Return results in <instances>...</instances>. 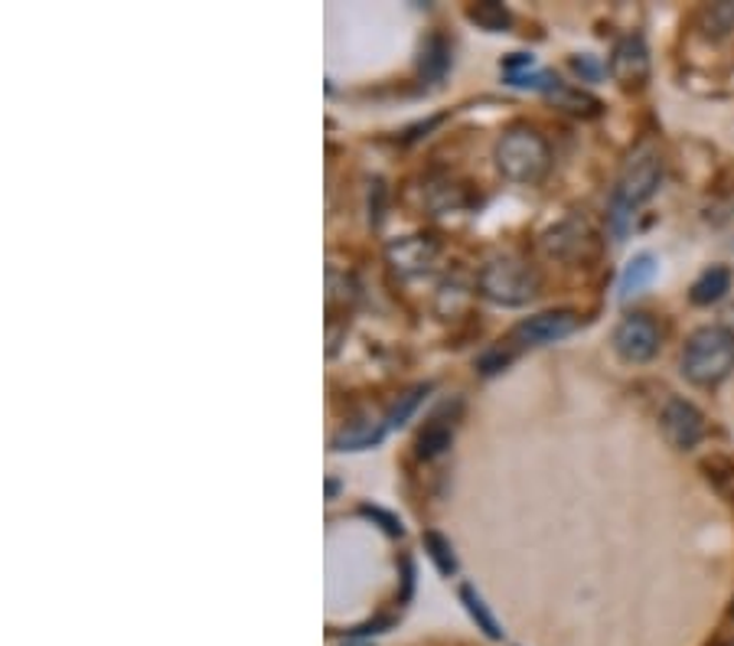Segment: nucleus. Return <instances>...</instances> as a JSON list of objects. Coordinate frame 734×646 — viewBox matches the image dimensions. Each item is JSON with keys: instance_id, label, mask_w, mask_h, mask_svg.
I'll use <instances>...</instances> for the list:
<instances>
[{"instance_id": "obj_1", "label": "nucleus", "mask_w": 734, "mask_h": 646, "mask_svg": "<svg viewBox=\"0 0 734 646\" xmlns=\"http://www.w3.org/2000/svg\"><path fill=\"white\" fill-rule=\"evenodd\" d=\"M578 327H582V317H578L575 310H545V314L525 317L522 324H515L513 330H510L497 347H490L483 357L477 359V369H480V375H497V372H503L522 350L545 347V343H559V340H565V337H572Z\"/></svg>"}, {"instance_id": "obj_2", "label": "nucleus", "mask_w": 734, "mask_h": 646, "mask_svg": "<svg viewBox=\"0 0 734 646\" xmlns=\"http://www.w3.org/2000/svg\"><path fill=\"white\" fill-rule=\"evenodd\" d=\"M662 183V157L657 150H640L620 173L614 193H610V206H607V225L614 232V239H624L637 210L657 197Z\"/></svg>"}, {"instance_id": "obj_3", "label": "nucleus", "mask_w": 734, "mask_h": 646, "mask_svg": "<svg viewBox=\"0 0 734 646\" xmlns=\"http://www.w3.org/2000/svg\"><path fill=\"white\" fill-rule=\"evenodd\" d=\"M734 369V330L722 324L699 327L682 350V375L692 385H719Z\"/></svg>"}, {"instance_id": "obj_4", "label": "nucleus", "mask_w": 734, "mask_h": 646, "mask_svg": "<svg viewBox=\"0 0 734 646\" xmlns=\"http://www.w3.org/2000/svg\"><path fill=\"white\" fill-rule=\"evenodd\" d=\"M497 167L515 187H535L552 167V150L535 128L515 125L497 144Z\"/></svg>"}, {"instance_id": "obj_5", "label": "nucleus", "mask_w": 734, "mask_h": 646, "mask_svg": "<svg viewBox=\"0 0 734 646\" xmlns=\"http://www.w3.org/2000/svg\"><path fill=\"white\" fill-rule=\"evenodd\" d=\"M480 294L503 307H525L539 294V272L515 255L493 258L480 272Z\"/></svg>"}, {"instance_id": "obj_6", "label": "nucleus", "mask_w": 734, "mask_h": 646, "mask_svg": "<svg viewBox=\"0 0 734 646\" xmlns=\"http://www.w3.org/2000/svg\"><path fill=\"white\" fill-rule=\"evenodd\" d=\"M610 347L614 353L630 362V366H640V362H650V359L660 353L662 333L660 324L647 314H630L617 324L614 337H610Z\"/></svg>"}, {"instance_id": "obj_7", "label": "nucleus", "mask_w": 734, "mask_h": 646, "mask_svg": "<svg viewBox=\"0 0 734 646\" xmlns=\"http://www.w3.org/2000/svg\"><path fill=\"white\" fill-rule=\"evenodd\" d=\"M660 428L676 451H692L705 437V415L685 399H669L660 415Z\"/></svg>"}, {"instance_id": "obj_8", "label": "nucleus", "mask_w": 734, "mask_h": 646, "mask_svg": "<svg viewBox=\"0 0 734 646\" xmlns=\"http://www.w3.org/2000/svg\"><path fill=\"white\" fill-rule=\"evenodd\" d=\"M460 415H464V402H460V399H450V402L438 405V409L425 419V425H422L418 437H415V451H418L422 460H435L438 454H444V451L450 447L454 431L460 425Z\"/></svg>"}, {"instance_id": "obj_9", "label": "nucleus", "mask_w": 734, "mask_h": 646, "mask_svg": "<svg viewBox=\"0 0 734 646\" xmlns=\"http://www.w3.org/2000/svg\"><path fill=\"white\" fill-rule=\"evenodd\" d=\"M610 75L624 88H640L650 78V50H647L643 36L634 33V36L617 40V46L610 53Z\"/></svg>"}, {"instance_id": "obj_10", "label": "nucleus", "mask_w": 734, "mask_h": 646, "mask_svg": "<svg viewBox=\"0 0 734 646\" xmlns=\"http://www.w3.org/2000/svg\"><path fill=\"white\" fill-rule=\"evenodd\" d=\"M594 245V232L587 229L585 219H565V222H559L555 229H549L545 235H542V252L549 255V258H559V262H575V258H582L587 248Z\"/></svg>"}, {"instance_id": "obj_11", "label": "nucleus", "mask_w": 734, "mask_h": 646, "mask_svg": "<svg viewBox=\"0 0 734 646\" xmlns=\"http://www.w3.org/2000/svg\"><path fill=\"white\" fill-rule=\"evenodd\" d=\"M435 242L432 239H422V235H412V239H402L398 245L389 248V258L398 272L412 275V272H425L435 258Z\"/></svg>"}, {"instance_id": "obj_12", "label": "nucleus", "mask_w": 734, "mask_h": 646, "mask_svg": "<svg viewBox=\"0 0 734 646\" xmlns=\"http://www.w3.org/2000/svg\"><path fill=\"white\" fill-rule=\"evenodd\" d=\"M389 431V422L385 419H360L347 428H340L333 434V451H366V447H375Z\"/></svg>"}, {"instance_id": "obj_13", "label": "nucleus", "mask_w": 734, "mask_h": 646, "mask_svg": "<svg viewBox=\"0 0 734 646\" xmlns=\"http://www.w3.org/2000/svg\"><path fill=\"white\" fill-rule=\"evenodd\" d=\"M657 278V258L650 252H640L627 262L624 275H620V300L627 304L630 297H637L640 290H647V285H653Z\"/></svg>"}, {"instance_id": "obj_14", "label": "nucleus", "mask_w": 734, "mask_h": 646, "mask_svg": "<svg viewBox=\"0 0 734 646\" xmlns=\"http://www.w3.org/2000/svg\"><path fill=\"white\" fill-rule=\"evenodd\" d=\"M728 290H732V272H728L725 265H712L709 272H702V275L695 278V285L689 290V297H692V304L709 307V304L722 300Z\"/></svg>"}, {"instance_id": "obj_15", "label": "nucleus", "mask_w": 734, "mask_h": 646, "mask_svg": "<svg viewBox=\"0 0 734 646\" xmlns=\"http://www.w3.org/2000/svg\"><path fill=\"white\" fill-rule=\"evenodd\" d=\"M460 601H464V607H467L470 621L477 624V631H483L490 640H503V631H500L497 617L490 614L487 601L480 597V591H477L474 584H460Z\"/></svg>"}, {"instance_id": "obj_16", "label": "nucleus", "mask_w": 734, "mask_h": 646, "mask_svg": "<svg viewBox=\"0 0 734 646\" xmlns=\"http://www.w3.org/2000/svg\"><path fill=\"white\" fill-rule=\"evenodd\" d=\"M559 108H565V112H572V115H597L600 112V102L594 98V95H587L582 88H572V85H565L562 78H555L552 82V88L545 92Z\"/></svg>"}, {"instance_id": "obj_17", "label": "nucleus", "mask_w": 734, "mask_h": 646, "mask_svg": "<svg viewBox=\"0 0 734 646\" xmlns=\"http://www.w3.org/2000/svg\"><path fill=\"white\" fill-rule=\"evenodd\" d=\"M467 20L477 23V27L487 30V33H503V30H510V23H513L510 10H507L503 3H497V0L470 3V7H467Z\"/></svg>"}, {"instance_id": "obj_18", "label": "nucleus", "mask_w": 734, "mask_h": 646, "mask_svg": "<svg viewBox=\"0 0 734 646\" xmlns=\"http://www.w3.org/2000/svg\"><path fill=\"white\" fill-rule=\"evenodd\" d=\"M447 66H450V46L440 33H432L422 46V75L428 82H438V78H444Z\"/></svg>"}, {"instance_id": "obj_19", "label": "nucleus", "mask_w": 734, "mask_h": 646, "mask_svg": "<svg viewBox=\"0 0 734 646\" xmlns=\"http://www.w3.org/2000/svg\"><path fill=\"white\" fill-rule=\"evenodd\" d=\"M425 552H428V559L435 562V569H438L444 578H454L457 574V555H454V546H450V539H444L440 532H425Z\"/></svg>"}, {"instance_id": "obj_20", "label": "nucleus", "mask_w": 734, "mask_h": 646, "mask_svg": "<svg viewBox=\"0 0 734 646\" xmlns=\"http://www.w3.org/2000/svg\"><path fill=\"white\" fill-rule=\"evenodd\" d=\"M432 392V385H415V389H408L405 395H398V402L389 409V415H385V422H389V431L392 428H402L408 419H412V412L422 405V399Z\"/></svg>"}, {"instance_id": "obj_21", "label": "nucleus", "mask_w": 734, "mask_h": 646, "mask_svg": "<svg viewBox=\"0 0 734 646\" xmlns=\"http://www.w3.org/2000/svg\"><path fill=\"white\" fill-rule=\"evenodd\" d=\"M705 33L709 36H725L734 30V3H712L705 10Z\"/></svg>"}, {"instance_id": "obj_22", "label": "nucleus", "mask_w": 734, "mask_h": 646, "mask_svg": "<svg viewBox=\"0 0 734 646\" xmlns=\"http://www.w3.org/2000/svg\"><path fill=\"white\" fill-rule=\"evenodd\" d=\"M360 516H366V519H372V522H379L389 536H402L405 529H402V522L392 516V512H385V509H379V506H369V502H363L360 506Z\"/></svg>"}, {"instance_id": "obj_23", "label": "nucleus", "mask_w": 734, "mask_h": 646, "mask_svg": "<svg viewBox=\"0 0 734 646\" xmlns=\"http://www.w3.org/2000/svg\"><path fill=\"white\" fill-rule=\"evenodd\" d=\"M572 66H575L578 75H585V78H597V75H600L597 63H594L591 56H578V60H572Z\"/></svg>"}, {"instance_id": "obj_24", "label": "nucleus", "mask_w": 734, "mask_h": 646, "mask_svg": "<svg viewBox=\"0 0 734 646\" xmlns=\"http://www.w3.org/2000/svg\"><path fill=\"white\" fill-rule=\"evenodd\" d=\"M337 490H340V484H337V480H327V500H333Z\"/></svg>"}]
</instances>
